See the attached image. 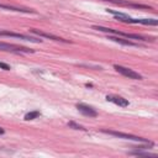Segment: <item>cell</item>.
<instances>
[{"label":"cell","mask_w":158,"mask_h":158,"mask_svg":"<svg viewBox=\"0 0 158 158\" xmlns=\"http://www.w3.org/2000/svg\"><path fill=\"white\" fill-rule=\"evenodd\" d=\"M102 132H105V133H107V135H111V136H115V137H118V138H123V139H132V141H137V142L151 143V142H148L147 139H144V138H142V137H138V136H135V135H130V133H123V132L111 131V130H104Z\"/></svg>","instance_id":"cell-1"},{"label":"cell","mask_w":158,"mask_h":158,"mask_svg":"<svg viewBox=\"0 0 158 158\" xmlns=\"http://www.w3.org/2000/svg\"><path fill=\"white\" fill-rule=\"evenodd\" d=\"M2 133H4V130H2L1 127H0V135H2Z\"/></svg>","instance_id":"cell-15"},{"label":"cell","mask_w":158,"mask_h":158,"mask_svg":"<svg viewBox=\"0 0 158 158\" xmlns=\"http://www.w3.org/2000/svg\"><path fill=\"white\" fill-rule=\"evenodd\" d=\"M0 9L4 10H9V11H15V12H26V14H35V10L31 9H25V7H17V6H12V5H5V4H0Z\"/></svg>","instance_id":"cell-8"},{"label":"cell","mask_w":158,"mask_h":158,"mask_svg":"<svg viewBox=\"0 0 158 158\" xmlns=\"http://www.w3.org/2000/svg\"><path fill=\"white\" fill-rule=\"evenodd\" d=\"M0 69H4V70H10V69H11V67H10L9 64H6V63H1V62H0Z\"/></svg>","instance_id":"cell-14"},{"label":"cell","mask_w":158,"mask_h":158,"mask_svg":"<svg viewBox=\"0 0 158 158\" xmlns=\"http://www.w3.org/2000/svg\"><path fill=\"white\" fill-rule=\"evenodd\" d=\"M40 115H41V114H40L38 110H33V111H30V112H27V114L25 115V120H26V121L35 120V118H37Z\"/></svg>","instance_id":"cell-12"},{"label":"cell","mask_w":158,"mask_h":158,"mask_svg":"<svg viewBox=\"0 0 158 158\" xmlns=\"http://www.w3.org/2000/svg\"><path fill=\"white\" fill-rule=\"evenodd\" d=\"M94 30H98V31H101V32H107V33H115V35H120V31H116V30H112V28H109V27H102V26H93Z\"/></svg>","instance_id":"cell-11"},{"label":"cell","mask_w":158,"mask_h":158,"mask_svg":"<svg viewBox=\"0 0 158 158\" xmlns=\"http://www.w3.org/2000/svg\"><path fill=\"white\" fill-rule=\"evenodd\" d=\"M135 23L157 26V25H158V21H157V20H154V19H137V20H135Z\"/></svg>","instance_id":"cell-10"},{"label":"cell","mask_w":158,"mask_h":158,"mask_svg":"<svg viewBox=\"0 0 158 158\" xmlns=\"http://www.w3.org/2000/svg\"><path fill=\"white\" fill-rule=\"evenodd\" d=\"M68 126L72 127V128H74V130H85L83 126H80V125H78V123H75V122H73V121L68 122Z\"/></svg>","instance_id":"cell-13"},{"label":"cell","mask_w":158,"mask_h":158,"mask_svg":"<svg viewBox=\"0 0 158 158\" xmlns=\"http://www.w3.org/2000/svg\"><path fill=\"white\" fill-rule=\"evenodd\" d=\"M114 68L116 69V72H118L120 74H122L123 77H127L128 79H135V80H141L142 79V75L130 68H126V67H122V65H117L115 64Z\"/></svg>","instance_id":"cell-3"},{"label":"cell","mask_w":158,"mask_h":158,"mask_svg":"<svg viewBox=\"0 0 158 158\" xmlns=\"http://www.w3.org/2000/svg\"><path fill=\"white\" fill-rule=\"evenodd\" d=\"M109 40H111V41H114V42H117V43H120V44H123V46H132V47L138 46L137 43H133V42H131L130 40H125V38H122V37L109 36Z\"/></svg>","instance_id":"cell-9"},{"label":"cell","mask_w":158,"mask_h":158,"mask_svg":"<svg viewBox=\"0 0 158 158\" xmlns=\"http://www.w3.org/2000/svg\"><path fill=\"white\" fill-rule=\"evenodd\" d=\"M30 32H32V33H35V35H37V36H40V37L49 38V40H52V41H57V42H64V43H68V42H69L68 40H64V38H62V37H58V36H54V35H52V33H47V32H43V31H40V30L31 28V30H30Z\"/></svg>","instance_id":"cell-5"},{"label":"cell","mask_w":158,"mask_h":158,"mask_svg":"<svg viewBox=\"0 0 158 158\" xmlns=\"http://www.w3.org/2000/svg\"><path fill=\"white\" fill-rule=\"evenodd\" d=\"M106 100L110 101V102H114L115 105H118L121 107H126L128 106V101L122 98V96H118V95H107L106 96Z\"/></svg>","instance_id":"cell-7"},{"label":"cell","mask_w":158,"mask_h":158,"mask_svg":"<svg viewBox=\"0 0 158 158\" xmlns=\"http://www.w3.org/2000/svg\"><path fill=\"white\" fill-rule=\"evenodd\" d=\"M0 51H6V52H12V53H33V49H30L27 47H22V46H16V44H9V43H4L0 42Z\"/></svg>","instance_id":"cell-2"},{"label":"cell","mask_w":158,"mask_h":158,"mask_svg":"<svg viewBox=\"0 0 158 158\" xmlns=\"http://www.w3.org/2000/svg\"><path fill=\"white\" fill-rule=\"evenodd\" d=\"M0 36L15 37V38H20V40H23V41L36 42V43L42 42V40H37V38H35V37H31V36H27V35H22V33H15V32H11V31H0Z\"/></svg>","instance_id":"cell-4"},{"label":"cell","mask_w":158,"mask_h":158,"mask_svg":"<svg viewBox=\"0 0 158 158\" xmlns=\"http://www.w3.org/2000/svg\"><path fill=\"white\" fill-rule=\"evenodd\" d=\"M77 109L79 110V112H81L83 115L85 116H89V117H96L98 116V112L94 107L89 106V105H85V104H77Z\"/></svg>","instance_id":"cell-6"}]
</instances>
